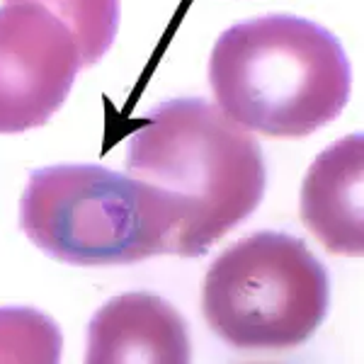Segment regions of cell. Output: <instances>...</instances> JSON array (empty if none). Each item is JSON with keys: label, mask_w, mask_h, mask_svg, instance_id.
<instances>
[{"label": "cell", "mask_w": 364, "mask_h": 364, "mask_svg": "<svg viewBox=\"0 0 364 364\" xmlns=\"http://www.w3.org/2000/svg\"><path fill=\"white\" fill-rule=\"evenodd\" d=\"M127 175L175 216L173 255L199 257L262 202L265 156L248 129L202 97L166 100L129 139Z\"/></svg>", "instance_id": "6da1fadb"}, {"label": "cell", "mask_w": 364, "mask_h": 364, "mask_svg": "<svg viewBox=\"0 0 364 364\" xmlns=\"http://www.w3.org/2000/svg\"><path fill=\"white\" fill-rule=\"evenodd\" d=\"M216 107L269 139H304L343 112L352 70L331 29L296 15L228 27L209 58Z\"/></svg>", "instance_id": "7a4b0ae2"}, {"label": "cell", "mask_w": 364, "mask_h": 364, "mask_svg": "<svg viewBox=\"0 0 364 364\" xmlns=\"http://www.w3.org/2000/svg\"><path fill=\"white\" fill-rule=\"evenodd\" d=\"M20 226L42 252L75 267L134 265L175 248V216L163 197L92 163L34 170Z\"/></svg>", "instance_id": "3957f363"}, {"label": "cell", "mask_w": 364, "mask_h": 364, "mask_svg": "<svg viewBox=\"0 0 364 364\" xmlns=\"http://www.w3.org/2000/svg\"><path fill=\"white\" fill-rule=\"evenodd\" d=\"M331 309V279L304 240L257 231L216 257L202 284V314L226 345L284 352L311 340Z\"/></svg>", "instance_id": "277c9868"}, {"label": "cell", "mask_w": 364, "mask_h": 364, "mask_svg": "<svg viewBox=\"0 0 364 364\" xmlns=\"http://www.w3.org/2000/svg\"><path fill=\"white\" fill-rule=\"evenodd\" d=\"M83 68L70 29L39 3L0 8V134L54 117Z\"/></svg>", "instance_id": "5b68a950"}, {"label": "cell", "mask_w": 364, "mask_h": 364, "mask_svg": "<svg viewBox=\"0 0 364 364\" xmlns=\"http://www.w3.org/2000/svg\"><path fill=\"white\" fill-rule=\"evenodd\" d=\"M190 357L185 318L149 291L109 299L87 326L85 360L90 364H185Z\"/></svg>", "instance_id": "8992f818"}, {"label": "cell", "mask_w": 364, "mask_h": 364, "mask_svg": "<svg viewBox=\"0 0 364 364\" xmlns=\"http://www.w3.org/2000/svg\"><path fill=\"white\" fill-rule=\"evenodd\" d=\"M362 163L364 139L352 134L311 163L301 185L304 226L336 255L360 257L364 252Z\"/></svg>", "instance_id": "52a82bcc"}, {"label": "cell", "mask_w": 364, "mask_h": 364, "mask_svg": "<svg viewBox=\"0 0 364 364\" xmlns=\"http://www.w3.org/2000/svg\"><path fill=\"white\" fill-rule=\"evenodd\" d=\"M5 3H39L51 15H56L73 34L83 68L105 58L119 29V0H5Z\"/></svg>", "instance_id": "ba28073f"}, {"label": "cell", "mask_w": 364, "mask_h": 364, "mask_svg": "<svg viewBox=\"0 0 364 364\" xmlns=\"http://www.w3.org/2000/svg\"><path fill=\"white\" fill-rule=\"evenodd\" d=\"M61 348V331L42 311L0 309V362L54 364Z\"/></svg>", "instance_id": "9c48e42d"}]
</instances>
